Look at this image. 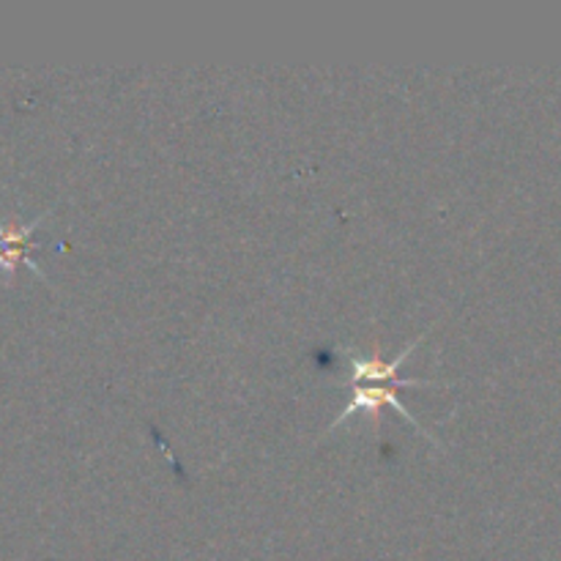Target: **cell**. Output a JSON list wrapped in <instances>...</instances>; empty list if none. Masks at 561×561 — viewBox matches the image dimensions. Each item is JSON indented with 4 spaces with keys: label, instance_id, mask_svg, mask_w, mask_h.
I'll return each mask as SVG.
<instances>
[{
    "label": "cell",
    "instance_id": "obj_1",
    "mask_svg": "<svg viewBox=\"0 0 561 561\" xmlns=\"http://www.w3.org/2000/svg\"><path fill=\"white\" fill-rule=\"evenodd\" d=\"M383 409H394L400 416H403L405 422H409L411 427H414L416 433H420L422 438H427L431 444H436V442H433L431 433H427L425 427H422L420 422L411 416V411L405 409L403 403H400L398 383H356V387H351V400L343 405V411H340V416L332 422V427H329V431H334V427H340L343 422H348L351 416L356 414V411H365V414H370L373 427L378 431V420H381ZM436 447H438V444H436Z\"/></svg>",
    "mask_w": 561,
    "mask_h": 561
},
{
    "label": "cell",
    "instance_id": "obj_2",
    "mask_svg": "<svg viewBox=\"0 0 561 561\" xmlns=\"http://www.w3.org/2000/svg\"><path fill=\"white\" fill-rule=\"evenodd\" d=\"M53 214L44 211L42 217H36L33 222H0V272L9 279H14L16 268L27 266L36 277H42L44 283H49L47 274L38 268V263H33V250L38 247V241H33V233L47 222V217Z\"/></svg>",
    "mask_w": 561,
    "mask_h": 561
},
{
    "label": "cell",
    "instance_id": "obj_3",
    "mask_svg": "<svg viewBox=\"0 0 561 561\" xmlns=\"http://www.w3.org/2000/svg\"><path fill=\"white\" fill-rule=\"evenodd\" d=\"M427 332H422L420 337L411 340L409 345H405L403 351H400V356H394V359H387V356H381L376 351V354L370 356H356L351 354L348 362H351V378H348V387H356V383H398V387H442L438 381H427V378H400L398 370L400 365H403L405 359L411 356V351L416 348V345L422 343V337H425Z\"/></svg>",
    "mask_w": 561,
    "mask_h": 561
}]
</instances>
